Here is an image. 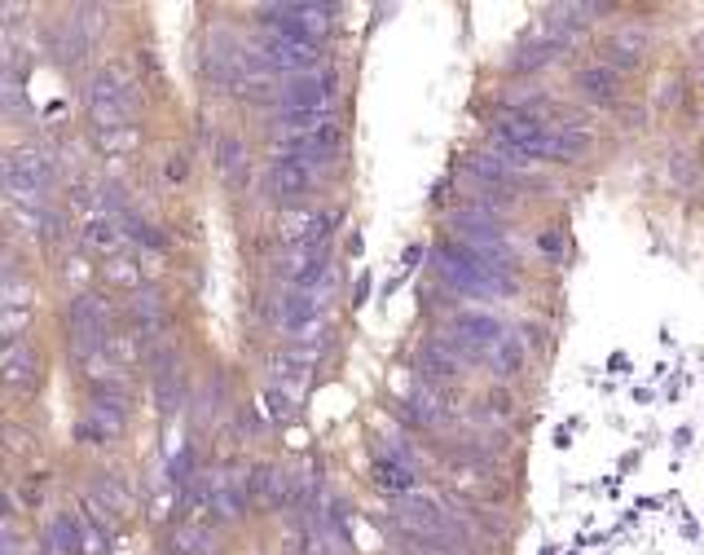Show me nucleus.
Segmentation results:
<instances>
[{
  "instance_id": "nucleus-15",
  "label": "nucleus",
  "mask_w": 704,
  "mask_h": 555,
  "mask_svg": "<svg viewBox=\"0 0 704 555\" xmlns=\"http://www.w3.org/2000/svg\"><path fill=\"white\" fill-rule=\"evenodd\" d=\"M0 371H4V384H13V388H26V384H35V380H40V353H35V344H26V340H13V344H4Z\"/></svg>"
},
{
  "instance_id": "nucleus-14",
  "label": "nucleus",
  "mask_w": 704,
  "mask_h": 555,
  "mask_svg": "<svg viewBox=\"0 0 704 555\" xmlns=\"http://www.w3.org/2000/svg\"><path fill=\"white\" fill-rule=\"evenodd\" d=\"M414 362H418V375H423V380H431V384H449V380H458V375H462V357H458L445 340H427V344H418Z\"/></svg>"
},
{
  "instance_id": "nucleus-27",
  "label": "nucleus",
  "mask_w": 704,
  "mask_h": 555,
  "mask_svg": "<svg viewBox=\"0 0 704 555\" xmlns=\"http://www.w3.org/2000/svg\"><path fill=\"white\" fill-rule=\"evenodd\" d=\"M238 163H243V146H238V141H221V168L234 172Z\"/></svg>"
},
{
  "instance_id": "nucleus-23",
  "label": "nucleus",
  "mask_w": 704,
  "mask_h": 555,
  "mask_svg": "<svg viewBox=\"0 0 704 555\" xmlns=\"http://www.w3.org/2000/svg\"><path fill=\"white\" fill-rule=\"evenodd\" d=\"M154 393H159V410H181V380H177V366L172 371H159L154 380Z\"/></svg>"
},
{
  "instance_id": "nucleus-6",
  "label": "nucleus",
  "mask_w": 704,
  "mask_h": 555,
  "mask_svg": "<svg viewBox=\"0 0 704 555\" xmlns=\"http://www.w3.org/2000/svg\"><path fill=\"white\" fill-rule=\"evenodd\" d=\"M278 278L291 287V291H318V282L327 287L331 282V256H327V243H309V247H296L278 260Z\"/></svg>"
},
{
  "instance_id": "nucleus-12",
  "label": "nucleus",
  "mask_w": 704,
  "mask_h": 555,
  "mask_svg": "<svg viewBox=\"0 0 704 555\" xmlns=\"http://www.w3.org/2000/svg\"><path fill=\"white\" fill-rule=\"evenodd\" d=\"M247 499L260 508H296V477L282 468H256Z\"/></svg>"
},
{
  "instance_id": "nucleus-7",
  "label": "nucleus",
  "mask_w": 704,
  "mask_h": 555,
  "mask_svg": "<svg viewBox=\"0 0 704 555\" xmlns=\"http://www.w3.org/2000/svg\"><path fill=\"white\" fill-rule=\"evenodd\" d=\"M260 53V62H265V71H282V75H305V71H313L318 62H322V49L318 44H300V40H287V35H265V44L256 49Z\"/></svg>"
},
{
  "instance_id": "nucleus-29",
  "label": "nucleus",
  "mask_w": 704,
  "mask_h": 555,
  "mask_svg": "<svg viewBox=\"0 0 704 555\" xmlns=\"http://www.w3.org/2000/svg\"><path fill=\"white\" fill-rule=\"evenodd\" d=\"M489 406H493L498 415H511V397H506V393H489Z\"/></svg>"
},
{
  "instance_id": "nucleus-3",
  "label": "nucleus",
  "mask_w": 704,
  "mask_h": 555,
  "mask_svg": "<svg viewBox=\"0 0 704 555\" xmlns=\"http://www.w3.org/2000/svg\"><path fill=\"white\" fill-rule=\"evenodd\" d=\"M84 102H88V119L97 124V132L132 128V124H128V119H132V88H128V79H124L119 71H102V75H93V84H88Z\"/></svg>"
},
{
  "instance_id": "nucleus-19",
  "label": "nucleus",
  "mask_w": 704,
  "mask_h": 555,
  "mask_svg": "<svg viewBox=\"0 0 704 555\" xmlns=\"http://www.w3.org/2000/svg\"><path fill=\"white\" fill-rule=\"evenodd\" d=\"M44 547H49V555H79V547H84V538H79V521H75V516H57V521H49V530H44Z\"/></svg>"
},
{
  "instance_id": "nucleus-8",
  "label": "nucleus",
  "mask_w": 704,
  "mask_h": 555,
  "mask_svg": "<svg viewBox=\"0 0 704 555\" xmlns=\"http://www.w3.org/2000/svg\"><path fill=\"white\" fill-rule=\"evenodd\" d=\"M335 71H322V75H296V79H282V110H331L335 102Z\"/></svg>"
},
{
  "instance_id": "nucleus-25",
  "label": "nucleus",
  "mask_w": 704,
  "mask_h": 555,
  "mask_svg": "<svg viewBox=\"0 0 704 555\" xmlns=\"http://www.w3.org/2000/svg\"><path fill=\"white\" fill-rule=\"evenodd\" d=\"M520 362H524V353H520V344H515V340H502V344L493 349V371L515 375V371H520Z\"/></svg>"
},
{
  "instance_id": "nucleus-20",
  "label": "nucleus",
  "mask_w": 704,
  "mask_h": 555,
  "mask_svg": "<svg viewBox=\"0 0 704 555\" xmlns=\"http://www.w3.org/2000/svg\"><path fill=\"white\" fill-rule=\"evenodd\" d=\"M84 243H88L93 252H115V247L124 243V230H119L115 216H97V221L84 225Z\"/></svg>"
},
{
  "instance_id": "nucleus-28",
  "label": "nucleus",
  "mask_w": 704,
  "mask_h": 555,
  "mask_svg": "<svg viewBox=\"0 0 704 555\" xmlns=\"http://www.w3.org/2000/svg\"><path fill=\"white\" fill-rule=\"evenodd\" d=\"M269 410H274V419H287V415H291V402L274 393V397H269Z\"/></svg>"
},
{
  "instance_id": "nucleus-16",
  "label": "nucleus",
  "mask_w": 704,
  "mask_h": 555,
  "mask_svg": "<svg viewBox=\"0 0 704 555\" xmlns=\"http://www.w3.org/2000/svg\"><path fill=\"white\" fill-rule=\"evenodd\" d=\"M49 53H53L57 62H79V57L88 53V31H84V22H79V18H57V22L49 26Z\"/></svg>"
},
{
  "instance_id": "nucleus-4",
  "label": "nucleus",
  "mask_w": 704,
  "mask_h": 555,
  "mask_svg": "<svg viewBox=\"0 0 704 555\" xmlns=\"http://www.w3.org/2000/svg\"><path fill=\"white\" fill-rule=\"evenodd\" d=\"M265 26L274 35H287V40L318 44L331 31V4H269Z\"/></svg>"
},
{
  "instance_id": "nucleus-26",
  "label": "nucleus",
  "mask_w": 704,
  "mask_h": 555,
  "mask_svg": "<svg viewBox=\"0 0 704 555\" xmlns=\"http://www.w3.org/2000/svg\"><path fill=\"white\" fill-rule=\"evenodd\" d=\"M106 278H110L115 287H137V291H141V269L128 265V260H110V265H106Z\"/></svg>"
},
{
  "instance_id": "nucleus-13",
  "label": "nucleus",
  "mask_w": 704,
  "mask_h": 555,
  "mask_svg": "<svg viewBox=\"0 0 704 555\" xmlns=\"http://www.w3.org/2000/svg\"><path fill=\"white\" fill-rule=\"evenodd\" d=\"M449 335H462L467 344H476V349H484V353H493V349L506 340V335H502V322H498L493 313H471V309H458V313H454Z\"/></svg>"
},
{
  "instance_id": "nucleus-24",
  "label": "nucleus",
  "mask_w": 704,
  "mask_h": 555,
  "mask_svg": "<svg viewBox=\"0 0 704 555\" xmlns=\"http://www.w3.org/2000/svg\"><path fill=\"white\" fill-rule=\"evenodd\" d=\"M31 318H35V309H4V313H0V335H4V344L22 340V331L31 327Z\"/></svg>"
},
{
  "instance_id": "nucleus-22",
  "label": "nucleus",
  "mask_w": 704,
  "mask_h": 555,
  "mask_svg": "<svg viewBox=\"0 0 704 555\" xmlns=\"http://www.w3.org/2000/svg\"><path fill=\"white\" fill-rule=\"evenodd\" d=\"M564 44H568L564 35H546L542 44H529V49L515 57V71H537V66H546L555 53H564Z\"/></svg>"
},
{
  "instance_id": "nucleus-11",
  "label": "nucleus",
  "mask_w": 704,
  "mask_h": 555,
  "mask_svg": "<svg viewBox=\"0 0 704 555\" xmlns=\"http://www.w3.org/2000/svg\"><path fill=\"white\" fill-rule=\"evenodd\" d=\"M265 185H269V194H278L282 203H305V199H309V190H313V168L278 154V159L269 163Z\"/></svg>"
},
{
  "instance_id": "nucleus-1",
  "label": "nucleus",
  "mask_w": 704,
  "mask_h": 555,
  "mask_svg": "<svg viewBox=\"0 0 704 555\" xmlns=\"http://www.w3.org/2000/svg\"><path fill=\"white\" fill-rule=\"evenodd\" d=\"M493 137H498V146L506 154H515L524 163L529 159H564V163H573V159H582L590 150V132L551 128V124H542L537 115H524V110H502V119L493 124Z\"/></svg>"
},
{
  "instance_id": "nucleus-30",
  "label": "nucleus",
  "mask_w": 704,
  "mask_h": 555,
  "mask_svg": "<svg viewBox=\"0 0 704 555\" xmlns=\"http://www.w3.org/2000/svg\"><path fill=\"white\" fill-rule=\"evenodd\" d=\"M168 177H172V181H181V177H185V159H181V154H172V163H168Z\"/></svg>"
},
{
  "instance_id": "nucleus-10",
  "label": "nucleus",
  "mask_w": 704,
  "mask_h": 555,
  "mask_svg": "<svg viewBox=\"0 0 704 555\" xmlns=\"http://www.w3.org/2000/svg\"><path fill=\"white\" fill-rule=\"evenodd\" d=\"M340 154V124H322L313 132H300V137H282V159H296V163H318V159H335Z\"/></svg>"
},
{
  "instance_id": "nucleus-21",
  "label": "nucleus",
  "mask_w": 704,
  "mask_h": 555,
  "mask_svg": "<svg viewBox=\"0 0 704 555\" xmlns=\"http://www.w3.org/2000/svg\"><path fill=\"white\" fill-rule=\"evenodd\" d=\"M172 547H177V555H216V534L203 525H185V530H177Z\"/></svg>"
},
{
  "instance_id": "nucleus-5",
  "label": "nucleus",
  "mask_w": 704,
  "mask_h": 555,
  "mask_svg": "<svg viewBox=\"0 0 704 555\" xmlns=\"http://www.w3.org/2000/svg\"><path fill=\"white\" fill-rule=\"evenodd\" d=\"M4 185L18 203H40V194L53 185V159L44 150H13L4 159Z\"/></svg>"
},
{
  "instance_id": "nucleus-2",
  "label": "nucleus",
  "mask_w": 704,
  "mask_h": 555,
  "mask_svg": "<svg viewBox=\"0 0 704 555\" xmlns=\"http://www.w3.org/2000/svg\"><path fill=\"white\" fill-rule=\"evenodd\" d=\"M436 269L449 278V287H458L467 296H515V274L511 269H498V265L480 260L476 252H467L454 238L436 243Z\"/></svg>"
},
{
  "instance_id": "nucleus-9",
  "label": "nucleus",
  "mask_w": 704,
  "mask_h": 555,
  "mask_svg": "<svg viewBox=\"0 0 704 555\" xmlns=\"http://www.w3.org/2000/svg\"><path fill=\"white\" fill-rule=\"evenodd\" d=\"M467 172L480 185H489V190H520V185H529V168L515 154H471Z\"/></svg>"
},
{
  "instance_id": "nucleus-17",
  "label": "nucleus",
  "mask_w": 704,
  "mask_h": 555,
  "mask_svg": "<svg viewBox=\"0 0 704 555\" xmlns=\"http://www.w3.org/2000/svg\"><path fill=\"white\" fill-rule=\"evenodd\" d=\"M577 84H582V93L595 97V102H617V97H621V75H617L608 62L586 66V71L577 75Z\"/></svg>"
},
{
  "instance_id": "nucleus-18",
  "label": "nucleus",
  "mask_w": 704,
  "mask_h": 555,
  "mask_svg": "<svg viewBox=\"0 0 704 555\" xmlns=\"http://www.w3.org/2000/svg\"><path fill=\"white\" fill-rule=\"evenodd\" d=\"M374 485L378 490H387V499H401V494H414V472L401 463V459H374Z\"/></svg>"
}]
</instances>
